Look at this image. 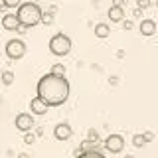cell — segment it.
<instances>
[{
  "label": "cell",
  "mask_w": 158,
  "mask_h": 158,
  "mask_svg": "<svg viewBox=\"0 0 158 158\" xmlns=\"http://www.w3.org/2000/svg\"><path fill=\"white\" fill-rule=\"evenodd\" d=\"M38 97H42L49 107H59L69 97V81L63 75L48 73L38 81Z\"/></svg>",
  "instance_id": "1"
},
{
  "label": "cell",
  "mask_w": 158,
  "mask_h": 158,
  "mask_svg": "<svg viewBox=\"0 0 158 158\" xmlns=\"http://www.w3.org/2000/svg\"><path fill=\"white\" fill-rule=\"evenodd\" d=\"M16 14H18V18H20V24L26 26V28L38 26V24L42 22V18H44L42 8H40L36 2H24L22 6L18 8Z\"/></svg>",
  "instance_id": "2"
},
{
  "label": "cell",
  "mask_w": 158,
  "mask_h": 158,
  "mask_svg": "<svg viewBox=\"0 0 158 158\" xmlns=\"http://www.w3.org/2000/svg\"><path fill=\"white\" fill-rule=\"evenodd\" d=\"M49 52L57 57H63L71 52V40H69L65 34H56L52 40H49Z\"/></svg>",
  "instance_id": "3"
},
{
  "label": "cell",
  "mask_w": 158,
  "mask_h": 158,
  "mask_svg": "<svg viewBox=\"0 0 158 158\" xmlns=\"http://www.w3.org/2000/svg\"><path fill=\"white\" fill-rule=\"evenodd\" d=\"M6 56L10 59H22L26 56V44L22 40H10V42H6Z\"/></svg>",
  "instance_id": "4"
},
{
  "label": "cell",
  "mask_w": 158,
  "mask_h": 158,
  "mask_svg": "<svg viewBox=\"0 0 158 158\" xmlns=\"http://www.w3.org/2000/svg\"><path fill=\"white\" fill-rule=\"evenodd\" d=\"M105 148L111 154H118V152H123V148H125V138L121 135H109L105 138Z\"/></svg>",
  "instance_id": "5"
},
{
  "label": "cell",
  "mask_w": 158,
  "mask_h": 158,
  "mask_svg": "<svg viewBox=\"0 0 158 158\" xmlns=\"http://www.w3.org/2000/svg\"><path fill=\"white\" fill-rule=\"evenodd\" d=\"M34 127V118L30 113H20V115L16 117V128L22 132H30Z\"/></svg>",
  "instance_id": "6"
},
{
  "label": "cell",
  "mask_w": 158,
  "mask_h": 158,
  "mask_svg": "<svg viewBox=\"0 0 158 158\" xmlns=\"http://www.w3.org/2000/svg\"><path fill=\"white\" fill-rule=\"evenodd\" d=\"M73 135V128L69 127V123H59V125L53 128V136L57 138V140H69Z\"/></svg>",
  "instance_id": "7"
},
{
  "label": "cell",
  "mask_w": 158,
  "mask_h": 158,
  "mask_svg": "<svg viewBox=\"0 0 158 158\" xmlns=\"http://www.w3.org/2000/svg\"><path fill=\"white\" fill-rule=\"evenodd\" d=\"M48 107L49 105L44 101L42 97H34L32 101H30V111H32V115H46Z\"/></svg>",
  "instance_id": "8"
},
{
  "label": "cell",
  "mask_w": 158,
  "mask_h": 158,
  "mask_svg": "<svg viewBox=\"0 0 158 158\" xmlns=\"http://www.w3.org/2000/svg\"><path fill=\"white\" fill-rule=\"evenodd\" d=\"M20 26H22V24H20L18 14H4L2 16V28L4 30H14V32H16Z\"/></svg>",
  "instance_id": "9"
},
{
  "label": "cell",
  "mask_w": 158,
  "mask_h": 158,
  "mask_svg": "<svg viewBox=\"0 0 158 158\" xmlns=\"http://www.w3.org/2000/svg\"><path fill=\"white\" fill-rule=\"evenodd\" d=\"M138 30H140L142 36H154V32H156V22H154V20H142L140 26H138Z\"/></svg>",
  "instance_id": "10"
},
{
  "label": "cell",
  "mask_w": 158,
  "mask_h": 158,
  "mask_svg": "<svg viewBox=\"0 0 158 158\" xmlns=\"http://www.w3.org/2000/svg\"><path fill=\"white\" fill-rule=\"evenodd\" d=\"M109 18H111V22H123L125 10H123L121 6H111L109 8Z\"/></svg>",
  "instance_id": "11"
},
{
  "label": "cell",
  "mask_w": 158,
  "mask_h": 158,
  "mask_svg": "<svg viewBox=\"0 0 158 158\" xmlns=\"http://www.w3.org/2000/svg\"><path fill=\"white\" fill-rule=\"evenodd\" d=\"M109 34H111V28H109L107 24H97L95 26V36L97 38H107Z\"/></svg>",
  "instance_id": "12"
},
{
  "label": "cell",
  "mask_w": 158,
  "mask_h": 158,
  "mask_svg": "<svg viewBox=\"0 0 158 158\" xmlns=\"http://www.w3.org/2000/svg\"><path fill=\"white\" fill-rule=\"evenodd\" d=\"M146 142H148V138H146L144 135H135V136H132V144H135L136 148H140V146H144V144H146Z\"/></svg>",
  "instance_id": "13"
},
{
  "label": "cell",
  "mask_w": 158,
  "mask_h": 158,
  "mask_svg": "<svg viewBox=\"0 0 158 158\" xmlns=\"http://www.w3.org/2000/svg\"><path fill=\"white\" fill-rule=\"evenodd\" d=\"M77 158H105V156H103L99 150H87V152H81Z\"/></svg>",
  "instance_id": "14"
},
{
  "label": "cell",
  "mask_w": 158,
  "mask_h": 158,
  "mask_svg": "<svg viewBox=\"0 0 158 158\" xmlns=\"http://www.w3.org/2000/svg\"><path fill=\"white\" fill-rule=\"evenodd\" d=\"M22 0H2V6L4 8H20L22 6Z\"/></svg>",
  "instance_id": "15"
},
{
  "label": "cell",
  "mask_w": 158,
  "mask_h": 158,
  "mask_svg": "<svg viewBox=\"0 0 158 158\" xmlns=\"http://www.w3.org/2000/svg\"><path fill=\"white\" fill-rule=\"evenodd\" d=\"M12 81H14V73L12 71H4L2 73V83L4 85H12Z\"/></svg>",
  "instance_id": "16"
},
{
  "label": "cell",
  "mask_w": 158,
  "mask_h": 158,
  "mask_svg": "<svg viewBox=\"0 0 158 158\" xmlns=\"http://www.w3.org/2000/svg\"><path fill=\"white\" fill-rule=\"evenodd\" d=\"M52 73H56V75H63V77H65V67H63L61 63H56V65H53V69H52Z\"/></svg>",
  "instance_id": "17"
},
{
  "label": "cell",
  "mask_w": 158,
  "mask_h": 158,
  "mask_svg": "<svg viewBox=\"0 0 158 158\" xmlns=\"http://www.w3.org/2000/svg\"><path fill=\"white\" fill-rule=\"evenodd\" d=\"M52 14H53V12H46V14H44V18H42V22H44V24H46V26H49V24H52V22H53V16H52Z\"/></svg>",
  "instance_id": "18"
},
{
  "label": "cell",
  "mask_w": 158,
  "mask_h": 158,
  "mask_svg": "<svg viewBox=\"0 0 158 158\" xmlns=\"http://www.w3.org/2000/svg\"><path fill=\"white\" fill-rule=\"evenodd\" d=\"M24 142H26V144H34V142H36V135H30V132H26Z\"/></svg>",
  "instance_id": "19"
},
{
  "label": "cell",
  "mask_w": 158,
  "mask_h": 158,
  "mask_svg": "<svg viewBox=\"0 0 158 158\" xmlns=\"http://www.w3.org/2000/svg\"><path fill=\"white\" fill-rule=\"evenodd\" d=\"M89 140H95V142H99V132L95 131V128H91V131H89Z\"/></svg>",
  "instance_id": "20"
},
{
  "label": "cell",
  "mask_w": 158,
  "mask_h": 158,
  "mask_svg": "<svg viewBox=\"0 0 158 158\" xmlns=\"http://www.w3.org/2000/svg\"><path fill=\"white\" fill-rule=\"evenodd\" d=\"M152 4V0H138V8L140 10H144V8H148Z\"/></svg>",
  "instance_id": "21"
},
{
  "label": "cell",
  "mask_w": 158,
  "mask_h": 158,
  "mask_svg": "<svg viewBox=\"0 0 158 158\" xmlns=\"http://www.w3.org/2000/svg\"><path fill=\"white\" fill-rule=\"evenodd\" d=\"M123 26H125V30H132V26H135V24H132L131 20H125V24H123Z\"/></svg>",
  "instance_id": "22"
},
{
  "label": "cell",
  "mask_w": 158,
  "mask_h": 158,
  "mask_svg": "<svg viewBox=\"0 0 158 158\" xmlns=\"http://www.w3.org/2000/svg\"><path fill=\"white\" fill-rule=\"evenodd\" d=\"M123 4H125V0H113V6H121L123 8Z\"/></svg>",
  "instance_id": "23"
},
{
  "label": "cell",
  "mask_w": 158,
  "mask_h": 158,
  "mask_svg": "<svg viewBox=\"0 0 158 158\" xmlns=\"http://www.w3.org/2000/svg\"><path fill=\"white\" fill-rule=\"evenodd\" d=\"M26 30H28V28H26V26H20V28H18V30H16V32H18V34H26Z\"/></svg>",
  "instance_id": "24"
},
{
  "label": "cell",
  "mask_w": 158,
  "mask_h": 158,
  "mask_svg": "<svg viewBox=\"0 0 158 158\" xmlns=\"http://www.w3.org/2000/svg\"><path fill=\"white\" fill-rule=\"evenodd\" d=\"M20 158H28V154H20Z\"/></svg>",
  "instance_id": "25"
}]
</instances>
